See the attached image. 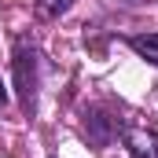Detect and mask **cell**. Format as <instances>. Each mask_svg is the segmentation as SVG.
<instances>
[{
  "mask_svg": "<svg viewBox=\"0 0 158 158\" xmlns=\"http://www.w3.org/2000/svg\"><path fill=\"white\" fill-rule=\"evenodd\" d=\"M11 70H15V88H19L22 110L33 114L37 110V92H40V55H37V48H33V40H26V37L15 40Z\"/></svg>",
  "mask_w": 158,
  "mask_h": 158,
  "instance_id": "cell-1",
  "label": "cell"
},
{
  "mask_svg": "<svg viewBox=\"0 0 158 158\" xmlns=\"http://www.w3.org/2000/svg\"><path fill=\"white\" fill-rule=\"evenodd\" d=\"M85 132H88V140H92L96 147H107V143L121 132V121L110 118V114L99 110V107H92V110H85Z\"/></svg>",
  "mask_w": 158,
  "mask_h": 158,
  "instance_id": "cell-2",
  "label": "cell"
},
{
  "mask_svg": "<svg viewBox=\"0 0 158 158\" xmlns=\"http://www.w3.org/2000/svg\"><path fill=\"white\" fill-rule=\"evenodd\" d=\"M121 140L132 158H158V132L143 125H121Z\"/></svg>",
  "mask_w": 158,
  "mask_h": 158,
  "instance_id": "cell-3",
  "label": "cell"
},
{
  "mask_svg": "<svg viewBox=\"0 0 158 158\" xmlns=\"http://www.w3.org/2000/svg\"><path fill=\"white\" fill-rule=\"evenodd\" d=\"M129 48H132L140 59H147V63L158 66V33H132V37H129Z\"/></svg>",
  "mask_w": 158,
  "mask_h": 158,
  "instance_id": "cell-4",
  "label": "cell"
},
{
  "mask_svg": "<svg viewBox=\"0 0 158 158\" xmlns=\"http://www.w3.org/2000/svg\"><path fill=\"white\" fill-rule=\"evenodd\" d=\"M74 7V0H37V15L40 19H59Z\"/></svg>",
  "mask_w": 158,
  "mask_h": 158,
  "instance_id": "cell-5",
  "label": "cell"
},
{
  "mask_svg": "<svg viewBox=\"0 0 158 158\" xmlns=\"http://www.w3.org/2000/svg\"><path fill=\"white\" fill-rule=\"evenodd\" d=\"M0 107H7V88H4V81H0Z\"/></svg>",
  "mask_w": 158,
  "mask_h": 158,
  "instance_id": "cell-6",
  "label": "cell"
}]
</instances>
